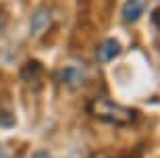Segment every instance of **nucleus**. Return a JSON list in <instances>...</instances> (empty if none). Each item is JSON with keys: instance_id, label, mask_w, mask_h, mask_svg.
I'll list each match as a JSON object with an SVG mask.
<instances>
[{"instance_id": "obj_1", "label": "nucleus", "mask_w": 160, "mask_h": 158, "mask_svg": "<svg viewBox=\"0 0 160 158\" xmlns=\"http://www.w3.org/2000/svg\"><path fill=\"white\" fill-rule=\"evenodd\" d=\"M89 112L98 121L114 125V127H127V125H133L137 121V112L133 108L121 106V104H117L112 100H106V98H96L89 104Z\"/></svg>"}, {"instance_id": "obj_2", "label": "nucleus", "mask_w": 160, "mask_h": 158, "mask_svg": "<svg viewBox=\"0 0 160 158\" xmlns=\"http://www.w3.org/2000/svg\"><path fill=\"white\" fill-rule=\"evenodd\" d=\"M50 25H52L50 11H48V8H40V11H36V13H33V17H31V35H33V38L44 35Z\"/></svg>"}, {"instance_id": "obj_3", "label": "nucleus", "mask_w": 160, "mask_h": 158, "mask_svg": "<svg viewBox=\"0 0 160 158\" xmlns=\"http://www.w3.org/2000/svg\"><path fill=\"white\" fill-rule=\"evenodd\" d=\"M121 54V44L114 38H108V40H104L98 46V50H96V59L100 60V63H108V60L117 59Z\"/></svg>"}, {"instance_id": "obj_4", "label": "nucleus", "mask_w": 160, "mask_h": 158, "mask_svg": "<svg viewBox=\"0 0 160 158\" xmlns=\"http://www.w3.org/2000/svg\"><path fill=\"white\" fill-rule=\"evenodd\" d=\"M143 0H125L123 8H121V17L127 23H135L137 19L143 15Z\"/></svg>"}, {"instance_id": "obj_5", "label": "nucleus", "mask_w": 160, "mask_h": 158, "mask_svg": "<svg viewBox=\"0 0 160 158\" xmlns=\"http://www.w3.org/2000/svg\"><path fill=\"white\" fill-rule=\"evenodd\" d=\"M42 73H44V67H42L38 60H27V63L21 67V79L29 85H36L42 79Z\"/></svg>"}, {"instance_id": "obj_6", "label": "nucleus", "mask_w": 160, "mask_h": 158, "mask_svg": "<svg viewBox=\"0 0 160 158\" xmlns=\"http://www.w3.org/2000/svg\"><path fill=\"white\" fill-rule=\"evenodd\" d=\"M56 77H58V81L67 83V85H79L83 81V71L75 64H67L56 73Z\"/></svg>"}, {"instance_id": "obj_7", "label": "nucleus", "mask_w": 160, "mask_h": 158, "mask_svg": "<svg viewBox=\"0 0 160 158\" xmlns=\"http://www.w3.org/2000/svg\"><path fill=\"white\" fill-rule=\"evenodd\" d=\"M31 158H50V154H48L46 150H40V152H36Z\"/></svg>"}, {"instance_id": "obj_8", "label": "nucleus", "mask_w": 160, "mask_h": 158, "mask_svg": "<svg viewBox=\"0 0 160 158\" xmlns=\"http://www.w3.org/2000/svg\"><path fill=\"white\" fill-rule=\"evenodd\" d=\"M154 21H156V23L160 25V6H158V8L154 11Z\"/></svg>"}, {"instance_id": "obj_9", "label": "nucleus", "mask_w": 160, "mask_h": 158, "mask_svg": "<svg viewBox=\"0 0 160 158\" xmlns=\"http://www.w3.org/2000/svg\"><path fill=\"white\" fill-rule=\"evenodd\" d=\"M0 158H6V154H4V148L0 146Z\"/></svg>"}]
</instances>
